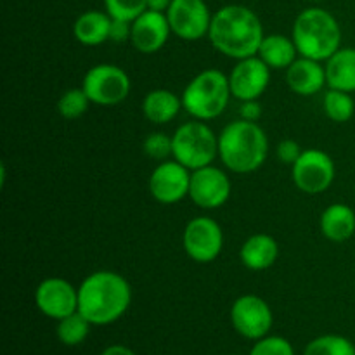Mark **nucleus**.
I'll return each instance as SVG.
<instances>
[{"label": "nucleus", "instance_id": "obj_1", "mask_svg": "<svg viewBox=\"0 0 355 355\" xmlns=\"http://www.w3.org/2000/svg\"><path fill=\"white\" fill-rule=\"evenodd\" d=\"M132 304V286L114 270H96L78 286V312L92 326H107L125 315Z\"/></svg>", "mask_w": 355, "mask_h": 355}, {"label": "nucleus", "instance_id": "obj_2", "mask_svg": "<svg viewBox=\"0 0 355 355\" xmlns=\"http://www.w3.org/2000/svg\"><path fill=\"white\" fill-rule=\"evenodd\" d=\"M263 24L250 7L225 6L211 17L208 40L211 47L229 59L252 58L263 40Z\"/></svg>", "mask_w": 355, "mask_h": 355}, {"label": "nucleus", "instance_id": "obj_3", "mask_svg": "<svg viewBox=\"0 0 355 355\" xmlns=\"http://www.w3.org/2000/svg\"><path fill=\"white\" fill-rule=\"evenodd\" d=\"M269 156V137L257 121L234 120L218 134V158L231 172L246 175L263 166Z\"/></svg>", "mask_w": 355, "mask_h": 355}, {"label": "nucleus", "instance_id": "obj_4", "mask_svg": "<svg viewBox=\"0 0 355 355\" xmlns=\"http://www.w3.org/2000/svg\"><path fill=\"white\" fill-rule=\"evenodd\" d=\"M291 38L302 58L326 62L342 47V28L329 10L309 7L295 19Z\"/></svg>", "mask_w": 355, "mask_h": 355}, {"label": "nucleus", "instance_id": "obj_5", "mask_svg": "<svg viewBox=\"0 0 355 355\" xmlns=\"http://www.w3.org/2000/svg\"><path fill=\"white\" fill-rule=\"evenodd\" d=\"M229 75L215 68L203 69L184 87L182 107L193 120L210 121L220 116L231 101Z\"/></svg>", "mask_w": 355, "mask_h": 355}, {"label": "nucleus", "instance_id": "obj_6", "mask_svg": "<svg viewBox=\"0 0 355 355\" xmlns=\"http://www.w3.org/2000/svg\"><path fill=\"white\" fill-rule=\"evenodd\" d=\"M172 158L191 172L214 165L218 158V135L207 121H186L172 134Z\"/></svg>", "mask_w": 355, "mask_h": 355}, {"label": "nucleus", "instance_id": "obj_7", "mask_svg": "<svg viewBox=\"0 0 355 355\" xmlns=\"http://www.w3.org/2000/svg\"><path fill=\"white\" fill-rule=\"evenodd\" d=\"M82 89L90 103L97 106H116L123 103L132 89L128 73L123 68L110 62L92 66L82 80Z\"/></svg>", "mask_w": 355, "mask_h": 355}, {"label": "nucleus", "instance_id": "obj_8", "mask_svg": "<svg viewBox=\"0 0 355 355\" xmlns=\"http://www.w3.org/2000/svg\"><path fill=\"white\" fill-rule=\"evenodd\" d=\"M336 166L331 156L322 149H304L300 158L291 166L295 186L305 194H321L335 182Z\"/></svg>", "mask_w": 355, "mask_h": 355}, {"label": "nucleus", "instance_id": "obj_9", "mask_svg": "<svg viewBox=\"0 0 355 355\" xmlns=\"http://www.w3.org/2000/svg\"><path fill=\"white\" fill-rule=\"evenodd\" d=\"M182 246L186 255L196 263H210L218 259L224 248V231L220 224L210 217H194L182 232Z\"/></svg>", "mask_w": 355, "mask_h": 355}, {"label": "nucleus", "instance_id": "obj_10", "mask_svg": "<svg viewBox=\"0 0 355 355\" xmlns=\"http://www.w3.org/2000/svg\"><path fill=\"white\" fill-rule=\"evenodd\" d=\"M232 328L246 340H260L272 328V309L259 295H243L231 307Z\"/></svg>", "mask_w": 355, "mask_h": 355}, {"label": "nucleus", "instance_id": "obj_11", "mask_svg": "<svg viewBox=\"0 0 355 355\" xmlns=\"http://www.w3.org/2000/svg\"><path fill=\"white\" fill-rule=\"evenodd\" d=\"M166 17L173 35L186 42H196L208 37L214 14L205 0H173Z\"/></svg>", "mask_w": 355, "mask_h": 355}, {"label": "nucleus", "instance_id": "obj_12", "mask_svg": "<svg viewBox=\"0 0 355 355\" xmlns=\"http://www.w3.org/2000/svg\"><path fill=\"white\" fill-rule=\"evenodd\" d=\"M232 193L227 173L215 165L203 166L191 172L189 198L203 210H217L224 207Z\"/></svg>", "mask_w": 355, "mask_h": 355}, {"label": "nucleus", "instance_id": "obj_13", "mask_svg": "<svg viewBox=\"0 0 355 355\" xmlns=\"http://www.w3.org/2000/svg\"><path fill=\"white\" fill-rule=\"evenodd\" d=\"M149 193L158 203L175 205L189 196L191 170L175 159H165L155 166L149 177Z\"/></svg>", "mask_w": 355, "mask_h": 355}, {"label": "nucleus", "instance_id": "obj_14", "mask_svg": "<svg viewBox=\"0 0 355 355\" xmlns=\"http://www.w3.org/2000/svg\"><path fill=\"white\" fill-rule=\"evenodd\" d=\"M35 305L49 319L61 321L78 312V288L64 277H47L35 290Z\"/></svg>", "mask_w": 355, "mask_h": 355}, {"label": "nucleus", "instance_id": "obj_15", "mask_svg": "<svg viewBox=\"0 0 355 355\" xmlns=\"http://www.w3.org/2000/svg\"><path fill=\"white\" fill-rule=\"evenodd\" d=\"M270 71L272 69L259 55L236 61V66L229 73L232 97L239 103L260 99L270 83Z\"/></svg>", "mask_w": 355, "mask_h": 355}, {"label": "nucleus", "instance_id": "obj_16", "mask_svg": "<svg viewBox=\"0 0 355 355\" xmlns=\"http://www.w3.org/2000/svg\"><path fill=\"white\" fill-rule=\"evenodd\" d=\"M172 28H170L166 12L148 9L137 19L132 21L130 44L141 54H156L168 42Z\"/></svg>", "mask_w": 355, "mask_h": 355}, {"label": "nucleus", "instance_id": "obj_17", "mask_svg": "<svg viewBox=\"0 0 355 355\" xmlns=\"http://www.w3.org/2000/svg\"><path fill=\"white\" fill-rule=\"evenodd\" d=\"M286 85L298 96H315L328 87L324 64L315 59L298 55L297 61L286 69Z\"/></svg>", "mask_w": 355, "mask_h": 355}, {"label": "nucleus", "instance_id": "obj_18", "mask_svg": "<svg viewBox=\"0 0 355 355\" xmlns=\"http://www.w3.org/2000/svg\"><path fill=\"white\" fill-rule=\"evenodd\" d=\"M241 263L250 270H267L279 259V245L276 239L266 232H257L246 238L239 250Z\"/></svg>", "mask_w": 355, "mask_h": 355}, {"label": "nucleus", "instance_id": "obj_19", "mask_svg": "<svg viewBox=\"0 0 355 355\" xmlns=\"http://www.w3.org/2000/svg\"><path fill=\"white\" fill-rule=\"evenodd\" d=\"M182 107V99L168 89L149 90L142 101V114L146 120L155 125H166L179 116Z\"/></svg>", "mask_w": 355, "mask_h": 355}, {"label": "nucleus", "instance_id": "obj_20", "mask_svg": "<svg viewBox=\"0 0 355 355\" xmlns=\"http://www.w3.org/2000/svg\"><path fill=\"white\" fill-rule=\"evenodd\" d=\"M322 236L333 243H345L355 234V211L345 203H333L319 218Z\"/></svg>", "mask_w": 355, "mask_h": 355}, {"label": "nucleus", "instance_id": "obj_21", "mask_svg": "<svg viewBox=\"0 0 355 355\" xmlns=\"http://www.w3.org/2000/svg\"><path fill=\"white\" fill-rule=\"evenodd\" d=\"M328 89L355 92V47H340L324 62Z\"/></svg>", "mask_w": 355, "mask_h": 355}, {"label": "nucleus", "instance_id": "obj_22", "mask_svg": "<svg viewBox=\"0 0 355 355\" xmlns=\"http://www.w3.org/2000/svg\"><path fill=\"white\" fill-rule=\"evenodd\" d=\"M257 55H259L270 69H284V71H286V69L297 61V58L300 54H298L293 38L281 33H272L263 37Z\"/></svg>", "mask_w": 355, "mask_h": 355}, {"label": "nucleus", "instance_id": "obj_23", "mask_svg": "<svg viewBox=\"0 0 355 355\" xmlns=\"http://www.w3.org/2000/svg\"><path fill=\"white\" fill-rule=\"evenodd\" d=\"M113 17L101 10H87L76 17L73 24V35L87 47H96L110 40V28Z\"/></svg>", "mask_w": 355, "mask_h": 355}, {"label": "nucleus", "instance_id": "obj_24", "mask_svg": "<svg viewBox=\"0 0 355 355\" xmlns=\"http://www.w3.org/2000/svg\"><path fill=\"white\" fill-rule=\"evenodd\" d=\"M322 107H324L326 116L335 123H347L352 120L355 113V101L352 94L343 92V90L328 89L322 97Z\"/></svg>", "mask_w": 355, "mask_h": 355}, {"label": "nucleus", "instance_id": "obj_25", "mask_svg": "<svg viewBox=\"0 0 355 355\" xmlns=\"http://www.w3.org/2000/svg\"><path fill=\"white\" fill-rule=\"evenodd\" d=\"M90 322L83 318L80 312H75L71 315H66L61 321H58V338L62 345L76 347L85 342V338L90 333Z\"/></svg>", "mask_w": 355, "mask_h": 355}, {"label": "nucleus", "instance_id": "obj_26", "mask_svg": "<svg viewBox=\"0 0 355 355\" xmlns=\"http://www.w3.org/2000/svg\"><path fill=\"white\" fill-rule=\"evenodd\" d=\"M304 355H355V345L342 335H322L305 347Z\"/></svg>", "mask_w": 355, "mask_h": 355}, {"label": "nucleus", "instance_id": "obj_27", "mask_svg": "<svg viewBox=\"0 0 355 355\" xmlns=\"http://www.w3.org/2000/svg\"><path fill=\"white\" fill-rule=\"evenodd\" d=\"M90 99L85 94L82 87H75V89H68L61 94L58 99V113L61 114L64 120H76V118L83 116L90 106Z\"/></svg>", "mask_w": 355, "mask_h": 355}, {"label": "nucleus", "instance_id": "obj_28", "mask_svg": "<svg viewBox=\"0 0 355 355\" xmlns=\"http://www.w3.org/2000/svg\"><path fill=\"white\" fill-rule=\"evenodd\" d=\"M104 7L113 19L132 23L148 10V0H104Z\"/></svg>", "mask_w": 355, "mask_h": 355}, {"label": "nucleus", "instance_id": "obj_29", "mask_svg": "<svg viewBox=\"0 0 355 355\" xmlns=\"http://www.w3.org/2000/svg\"><path fill=\"white\" fill-rule=\"evenodd\" d=\"M142 149L148 158L165 162L172 156V135H166L165 132H151L142 142Z\"/></svg>", "mask_w": 355, "mask_h": 355}, {"label": "nucleus", "instance_id": "obj_30", "mask_svg": "<svg viewBox=\"0 0 355 355\" xmlns=\"http://www.w3.org/2000/svg\"><path fill=\"white\" fill-rule=\"evenodd\" d=\"M250 355H295L293 345L283 336H263L257 340Z\"/></svg>", "mask_w": 355, "mask_h": 355}, {"label": "nucleus", "instance_id": "obj_31", "mask_svg": "<svg viewBox=\"0 0 355 355\" xmlns=\"http://www.w3.org/2000/svg\"><path fill=\"white\" fill-rule=\"evenodd\" d=\"M302 153H304V149H302L300 144H298L297 141H293V139H283V141L277 144V158H279L281 163H284V165L293 166L295 163H297V159L302 156Z\"/></svg>", "mask_w": 355, "mask_h": 355}, {"label": "nucleus", "instance_id": "obj_32", "mask_svg": "<svg viewBox=\"0 0 355 355\" xmlns=\"http://www.w3.org/2000/svg\"><path fill=\"white\" fill-rule=\"evenodd\" d=\"M132 35V23L123 19H113L110 28V40L116 42V44H123V42L130 40Z\"/></svg>", "mask_w": 355, "mask_h": 355}, {"label": "nucleus", "instance_id": "obj_33", "mask_svg": "<svg viewBox=\"0 0 355 355\" xmlns=\"http://www.w3.org/2000/svg\"><path fill=\"white\" fill-rule=\"evenodd\" d=\"M239 118H241V120L257 121V123H259L260 118H262V104L259 103V99L243 101L241 106H239Z\"/></svg>", "mask_w": 355, "mask_h": 355}, {"label": "nucleus", "instance_id": "obj_34", "mask_svg": "<svg viewBox=\"0 0 355 355\" xmlns=\"http://www.w3.org/2000/svg\"><path fill=\"white\" fill-rule=\"evenodd\" d=\"M101 355H135V352L125 345H110Z\"/></svg>", "mask_w": 355, "mask_h": 355}, {"label": "nucleus", "instance_id": "obj_35", "mask_svg": "<svg viewBox=\"0 0 355 355\" xmlns=\"http://www.w3.org/2000/svg\"><path fill=\"white\" fill-rule=\"evenodd\" d=\"M173 0H148V9L158 10V12H166Z\"/></svg>", "mask_w": 355, "mask_h": 355}, {"label": "nucleus", "instance_id": "obj_36", "mask_svg": "<svg viewBox=\"0 0 355 355\" xmlns=\"http://www.w3.org/2000/svg\"><path fill=\"white\" fill-rule=\"evenodd\" d=\"M234 355H239V354H234Z\"/></svg>", "mask_w": 355, "mask_h": 355}]
</instances>
